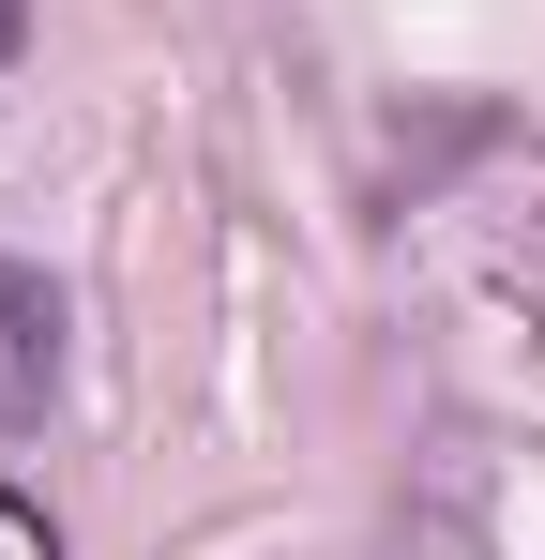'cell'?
<instances>
[{
    "label": "cell",
    "instance_id": "6da1fadb",
    "mask_svg": "<svg viewBox=\"0 0 545 560\" xmlns=\"http://www.w3.org/2000/svg\"><path fill=\"white\" fill-rule=\"evenodd\" d=\"M61 288L31 273V258H0V424H46L61 409Z\"/></svg>",
    "mask_w": 545,
    "mask_h": 560
},
{
    "label": "cell",
    "instance_id": "7a4b0ae2",
    "mask_svg": "<svg viewBox=\"0 0 545 560\" xmlns=\"http://www.w3.org/2000/svg\"><path fill=\"white\" fill-rule=\"evenodd\" d=\"M0 560H61V530H46V515H31L15 485H0Z\"/></svg>",
    "mask_w": 545,
    "mask_h": 560
},
{
    "label": "cell",
    "instance_id": "3957f363",
    "mask_svg": "<svg viewBox=\"0 0 545 560\" xmlns=\"http://www.w3.org/2000/svg\"><path fill=\"white\" fill-rule=\"evenodd\" d=\"M15 46H31V0H0V61H15Z\"/></svg>",
    "mask_w": 545,
    "mask_h": 560
}]
</instances>
